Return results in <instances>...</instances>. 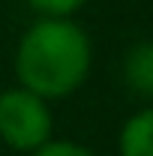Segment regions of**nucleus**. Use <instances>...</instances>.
Here are the masks:
<instances>
[{
  "mask_svg": "<svg viewBox=\"0 0 153 156\" xmlns=\"http://www.w3.org/2000/svg\"><path fill=\"white\" fill-rule=\"evenodd\" d=\"M39 18H72L87 0H27Z\"/></svg>",
  "mask_w": 153,
  "mask_h": 156,
  "instance_id": "39448f33",
  "label": "nucleus"
},
{
  "mask_svg": "<svg viewBox=\"0 0 153 156\" xmlns=\"http://www.w3.org/2000/svg\"><path fill=\"white\" fill-rule=\"evenodd\" d=\"M123 78L141 96H153V39L132 45L123 57Z\"/></svg>",
  "mask_w": 153,
  "mask_h": 156,
  "instance_id": "20e7f679",
  "label": "nucleus"
},
{
  "mask_svg": "<svg viewBox=\"0 0 153 156\" xmlns=\"http://www.w3.org/2000/svg\"><path fill=\"white\" fill-rule=\"evenodd\" d=\"M120 156H153V105L135 111L117 135Z\"/></svg>",
  "mask_w": 153,
  "mask_h": 156,
  "instance_id": "7ed1b4c3",
  "label": "nucleus"
},
{
  "mask_svg": "<svg viewBox=\"0 0 153 156\" xmlns=\"http://www.w3.org/2000/svg\"><path fill=\"white\" fill-rule=\"evenodd\" d=\"M30 156H96V153L78 141H69V138H51L48 144H42Z\"/></svg>",
  "mask_w": 153,
  "mask_h": 156,
  "instance_id": "423d86ee",
  "label": "nucleus"
},
{
  "mask_svg": "<svg viewBox=\"0 0 153 156\" xmlns=\"http://www.w3.org/2000/svg\"><path fill=\"white\" fill-rule=\"evenodd\" d=\"M51 132H54V117L51 105L42 96L24 87H9L0 93V141L9 150L30 156L51 141Z\"/></svg>",
  "mask_w": 153,
  "mask_h": 156,
  "instance_id": "f03ea898",
  "label": "nucleus"
},
{
  "mask_svg": "<svg viewBox=\"0 0 153 156\" xmlns=\"http://www.w3.org/2000/svg\"><path fill=\"white\" fill-rule=\"evenodd\" d=\"M93 66V42L72 18L33 21L15 48L18 87L45 102L72 96L87 81Z\"/></svg>",
  "mask_w": 153,
  "mask_h": 156,
  "instance_id": "f257e3e1",
  "label": "nucleus"
}]
</instances>
